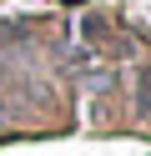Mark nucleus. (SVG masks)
<instances>
[{"label":"nucleus","mask_w":151,"mask_h":156,"mask_svg":"<svg viewBox=\"0 0 151 156\" xmlns=\"http://www.w3.org/2000/svg\"><path fill=\"white\" fill-rule=\"evenodd\" d=\"M136 111H146V116H151V66L136 76Z\"/></svg>","instance_id":"f257e3e1"}]
</instances>
